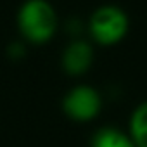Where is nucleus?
I'll list each match as a JSON object with an SVG mask.
<instances>
[{"mask_svg":"<svg viewBox=\"0 0 147 147\" xmlns=\"http://www.w3.org/2000/svg\"><path fill=\"white\" fill-rule=\"evenodd\" d=\"M18 30L24 42L45 43L59 28V16L50 0H24L18 9Z\"/></svg>","mask_w":147,"mask_h":147,"instance_id":"nucleus-1","label":"nucleus"},{"mask_svg":"<svg viewBox=\"0 0 147 147\" xmlns=\"http://www.w3.org/2000/svg\"><path fill=\"white\" fill-rule=\"evenodd\" d=\"M130 30V18L121 5L104 4L92 11L87 21V31L99 45H114L121 42Z\"/></svg>","mask_w":147,"mask_h":147,"instance_id":"nucleus-2","label":"nucleus"},{"mask_svg":"<svg viewBox=\"0 0 147 147\" xmlns=\"http://www.w3.org/2000/svg\"><path fill=\"white\" fill-rule=\"evenodd\" d=\"M102 109V97L97 88L90 85H76L62 99V111L75 121H90L99 116Z\"/></svg>","mask_w":147,"mask_h":147,"instance_id":"nucleus-3","label":"nucleus"},{"mask_svg":"<svg viewBox=\"0 0 147 147\" xmlns=\"http://www.w3.org/2000/svg\"><path fill=\"white\" fill-rule=\"evenodd\" d=\"M94 62V47L85 38H71L62 49L61 66L71 76H80L90 69Z\"/></svg>","mask_w":147,"mask_h":147,"instance_id":"nucleus-4","label":"nucleus"},{"mask_svg":"<svg viewBox=\"0 0 147 147\" xmlns=\"http://www.w3.org/2000/svg\"><path fill=\"white\" fill-rule=\"evenodd\" d=\"M90 147H135V144L128 133L114 126H106L94 133Z\"/></svg>","mask_w":147,"mask_h":147,"instance_id":"nucleus-5","label":"nucleus"},{"mask_svg":"<svg viewBox=\"0 0 147 147\" xmlns=\"http://www.w3.org/2000/svg\"><path fill=\"white\" fill-rule=\"evenodd\" d=\"M135 147H147V102L135 107L130 118V131Z\"/></svg>","mask_w":147,"mask_h":147,"instance_id":"nucleus-6","label":"nucleus"},{"mask_svg":"<svg viewBox=\"0 0 147 147\" xmlns=\"http://www.w3.org/2000/svg\"><path fill=\"white\" fill-rule=\"evenodd\" d=\"M66 30L69 31L71 38H82V33L87 30V23H83L80 18H69L66 21Z\"/></svg>","mask_w":147,"mask_h":147,"instance_id":"nucleus-7","label":"nucleus"},{"mask_svg":"<svg viewBox=\"0 0 147 147\" xmlns=\"http://www.w3.org/2000/svg\"><path fill=\"white\" fill-rule=\"evenodd\" d=\"M7 52H9V55H11V57H14V59H18V57H23V55L26 54L24 42H19V40H16V42H11V43H9V47H7Z\"/></svg>","mask_w":147,"mask_h":147,"instance_id":"nucleus-8","label":"nucleus"}]
</instances>
